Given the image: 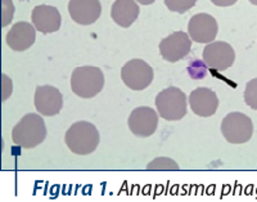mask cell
<instances>
[{"label": "cell", "mask_w": 257, "mask_h": 202, "mask_svg": "<svg viewBox=\"0 0 257 202\" xmlns=\"http://www.w3.org/2000/svg\"><path fill=\"white\" fill-rule=\"evenodd\" d=\"M64 142L72 153L86 156L93 153L99 146L100 135L94 124L89 121H77L70 126L64 135Z\"/></svg>", "instance_id": "obj_1"}, {"label": "cell", "mask_w": 257, "mask_h": 202, "mask_svg": "<svg viewBox=\"0 0 257 202\" xmlns=\"http://www.w3.org/2000/svg\"><path fill=\"white\" fill-rule=\"evenodd\" d=\"M47 138V126L38 114H27L12 130V139L21 148L31 150L41 144Z\"/></svg>", "instance_id": "obj_2"}, {"label": "cell", "mask_w": 257, "mask_h": 202, "mask_svg": "<svg viewBox=\"0 0 257 202\" xmlns=\"http://www.w3.org/2000/svg\"><path fill=\"white\" fill-rule=\"evenodd\" d=\"M104 75L102 70L93 66H82L73 70L71 89L77 97L93 98L103 90Z\"/></svg>", "instance_id": "obj_3"}, {"label": "cell", "mask_w": 257, "mask_h": 202, "mask_svg": "<svg viewBox=\"0 0 257 202\" xmlns=\"http://www.w3.org/2000/svg\"><path fill=\"white\" fill-rule=\"evenodd\" d=\"M187 97L175 86H169L156 97V107L161 118L167 121H179L187 115Z\"/></svg>", "instance_id": "obj_4"}, {"label": "cell", "mask_w": 257, "mask_h": 202, "mask_svg": "<svg viewBox=\"0 0 257 202\" xmlns=\"http://www.w3.org/2000/svg\"><path fill=\"white\" fill-rule=\"evenodd\" d=\"M221 134L231 144L247 143L253 134V123L242 112H230L222 119Z\"/></svg>", "instance_id": "obj_5"}, {"label": "cell", "mask_w": 257, "mask_h": 202, "mask_svg": "<svg viewBox=\"0 0 257 202\" xmlns=\"http://www.w3.org/2000/svg\"><path fill=\"white\" fill-rule=\"evenodd\" d=\"M121 79L132 90H144L152 84L153 68L143 59H132L121 70Z\"/></svg>", "instance_id": "obj_6"}, {"label": "cell", "mask_w": 257, "mask_h": 202, "mask_svg": "<svg viewBox=\"0 0 257 202\" xmlns=\"http://www.w3.org/2000/svg\"><path fill=\"white\" fill-rule=\"evenodd\" d=\"M235 61L233 47L225 41H213L203 49V62L208 68L225 71L231 67Z\"/></svg>", "instance_id": "obj_7"}, {"label": "cell", "mask_w": 257, "mask_h": 202, "mask_svg": "<svg viewBox=\"0 0 257 202\" xmlns=\"http://www.w3.org/2000/svg\"><path fill=\"white\" fill-rule=\"evenodd\" d=\"M128 129L137 137L148 138L158 128V112L151 107H138L128 116Z\"/></svg>", "instance_id": "obj_8"}, {"label": "cell", "mask_w": 257, "mask_h": 202, "mask_svg": "<svg viewBox=\"0 0 257 202\" xmlns=\"http://www.w3.org/2000/svg\"><path fill=\"white\" fill-rule=\"evenodd\" d=\"M192 48V40L184 31H176L160 43L161 56L167 62H178L187 57Z\"/></svg>", "instance_id": "obj_9"}, {"label": "cell", "mask_w": 257, "mask_h": 202, "mask_svg": "<svg viewBox=\"0 0 257 202\" xmlns=\"http://www.w3.org/2000/svg\"><path fill=\"white\" fill-rule=\"evenodd\" d=\"M188 33L192 40L206 44L211 43L216 39L219 33V25L217 21L207 13H199L193 16L188 25Z\"/></svg>", "instance_id": "obj_10"}, {"label": "cell", "mask_w": 257, "mask_h": 202, "mask_svg": "<svg viewBox=\"0 0 257 202\" xmlns=\"http://www.w3.org/2000/svg\"><path fill=\"white\" fill-rule=\"evenodd\" d=\"M34 102H35L36 111L43 116H49V118L58 115L63 107L62 93L50 85H43L36 88Z\"/></svg>", "instance_id": "obj_11"}, {"label": "cell", "mask_w": 257, "mask_h": 202, "mask_svg": "<svg viewBox=\"0 0 257 202\" xmlns=\"http://www.w3.org/2000/svg\"><path fill=\"white\" fill-rule=\"evenodd\" d=\"M68 13L76 24L88 26L100 17L102 6L99 0H70Z\"/></svg>", "instance_id": "obj_12"}, {"label": "cell", "mask_w": 257, "mask_h": 202, "mask_svg": "<svg viewBox=\"0 0 257 202\" xmlns=\"http://www.w3.org/2000/svg\"><path fill=\"white\" fill-rule=\"evenodd\" d=\"M190 109L199 118H211L219 109L216 93L208 88H197L189 95Z\"/></svg>", "instance_id": "obj_13"}, {"label": "cell", "mask_w": 257, "mask_h": 202, "mask_svg": "<svg viewBox=\"0 0 257 202\" xmlns=\"http://www.w3.org/2000/svg\"><path fill=\"white\" fill-rule=\"evenodd\" d=\"M32 24L41 34H52L61 27L62 17L58 9L52 6H38L32 11Z\"/></svg>", "instance_id": "obj_14"}, {"label": "cell", "mask_w": 257, "mask_h": 202, "mask_svg": "<svg viewBox=\"0 0 257 202\" xmlns=\"http://www.w3.org/2000/svg\"><path fill=\"white\" fill-rule=\"evenodd\" d=\"M36 30L29 22H17L7 34V44L15 52H25L34 45Z\"/></svg>", "instance_id": "obj_15"}, {"label": "cell", "mask_w": 257, "mask_h": 202, "mask_svg": "<svg viewBox=\"0 0 257 202\" xmlns=\"http://www.w3.org/2000/svg\"><path fill=\"white\" fill-rule=\"evenodd\" d=\"M139 6L135 0H116L111 8V17L118 26L130 27L139 16Z\"/></svg>", "instance_id": "obj_16"}, {"label": "cell", "mask_w": 257, "mask_h": 202, "mask_svg": "<svg viewBox=\"0 0 257 202\" xmlns=\"http://www.w3.org/2000/svg\"><path fill=\"white\" fill-rule=\"evenodd\" d=\"M147 170H179V165L173 158L158 157L147 165Z\"/></svg>", "instance_id": "obj_17"}, {"label": "cell", "mask_w": 257, "mask_h": 202, "mask_svg": "<svg viewBox=\"0 0 257 202\" xmlns=\"http://www.w3.org/2000/svg\"><path fill=\"white\" fill-rule=\"evenodd\" d=\"M197 0H165L167 8L171 12L185 13L196 6Z\"/></svg>", "instance_id": "obj_18"}, {"label": "cell", "mask_w": 257, "mask_h": 202, "mask_svg": "<svg viewBox=\"0 0 257 202\" xmlns=\"http://www.w3.org/2000/svg\"><path fill=\"white\" fill-rule=\"evenodd\" d=\"M244 102L248 107L257 111V79H252L245 85Z\"/></svg>", "instance_id": "obj_19"}, {"label": "cell", "mask_w": 257, "mask_h": 202, "mask_svg": "<svg viewBox=\"0 0 257 202\" xmlns=\"http://www.w3.org/2000/svg\"><path fill=\"white\" fill-rule=\"evenodd\" d=\"M2 6H3V22L2 26L6 27L11 24V21L13 20L15 16V6H13L12 0H2Z\"/></svg>", "instance_id": "obj_20"}, {"label": "cell", "mask_w": 257, "mask_h": 202, "mask_svg": "<svg viewBox=\"0 0 257 202\" xmlns=\"http://www.w3.org/2000/svg\"><path fill=\"white\" fill-rule=\"evenodd\" d=\"M12 80L9 79L7 75H3V100L8 99L9 95L12 94Z\"/></svg>", "instance_id": "obj_21"}, {"label": "cell", "mask_w": 257, "mask_h": 202, "mask_svg": "<svg viewBox=\"0 0 257 202\" xmlns=\"http://www.w3.org/2000/svg\"><path fill=\"white\" fill-rule=\"evenodd\" d=\"M217 7H230L237 3L238 0H211Z\"/></svg>", "instance_id": "obj_22"}, {"label": "cell", "mask_w": 257, "mask_h": 202, "mask_svg": "<svg viewBox=\"0 0 257 202\" xmlns=\"http://www.w3.org/2000/svg\"><path fill=\"white\" fill-rule=\"evenodd\" d=\"M138 3L143 4V6H151V4H153L156 2V0H137Z\"/></svg>", "instance_id": "obj_23"}, {"label": "cell", "mask_w": 257, "mask_h": 202, "mask_svg": "<svg viewBox=\"0 0 257 202\" xmlns=\"http://www.w3.org/2000/svg\"><path fill=\"white\" fill-rule=\"evenodd\" d=\"M249 3L253 4V6H257V0H248Z\"/></svg>", "instance_id": "obj_24"}]
</instances>
